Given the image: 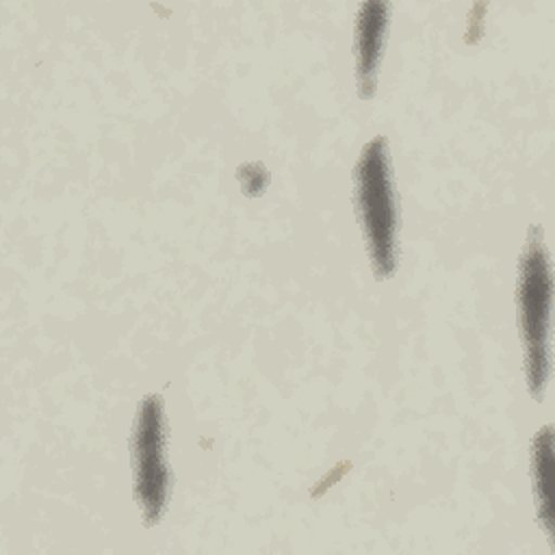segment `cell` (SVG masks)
Masks as SVG:
<instances>
[{"mask_svg":"<svg viewBox=\"0 0 555 555\" xmlns=\"http://www.w3.org/2000/svg\"><path fill=\"white\" fill-rule=\"evenodd\" d=\"M132 466L134 494L147 525L163 518L171 490V473L167 462V423L163 401L150 395L141 401L132 429Z\"/></svg>","mask_w":555,"mask_h":555,"instance_id":"obj_3","label":"cell"},{"mask_svg":"<svg viewBox=\"0 0 555 555\" xmlns=\"http://www.w3.org/2000/svg\"><path fill=\"white\" fill-rule=\"evenodd\" d=\"M551 264L540 238L531 228L518 262V327L525 347V373L531 395L540 401L551 373Z\"/></svg>","mask_w":555,"mask_h":555,"instance_id":"obj_2","label":"cell"},{"mask_svg":"<svg viewBox=\"0 0 555 555\" xmlns=\"http://www.w3.org/2000/svg\"><path fill=\"white\" fill-rule=\"evenodd\" d=\"M553 444H551V427L538 431L533 442V479H535V505L538 516L551 535L553 527V503H551V481H553Z\"/></svg>","mask_w":555,"mask_h":555,"instance_id":"obj_5","label":"cell"},{"mask_svg":"<svg viewBox=\"0 0 555 555\" xmlns=\"http://www.w3.org/2000/svg\"><path fill=\"white\" fill-rule=\"evenodd\" d=\"M388 26V4L366 2L356 24V76L360 98H371L377 85V67Z\"/></svg>","mask_w":555,"mask_h":555,"instance_id":"obj_4","label":"cell"},{"mask_svg":"<svg viewBox=\"0 0 555 555\" xmlns=\"http://www.w3.org/2000/svg\"><path fill=\"white\" fill-rule=\"evenodd\" d=\"M356 206L371 267L377 280L392 278L397 269V195L390 152L384 137L371 139L356 165Z\"/></svg>","mask_w":555,"mask_h":555,"instance_id":"obj_1","label":"cell"}]
</instances>
